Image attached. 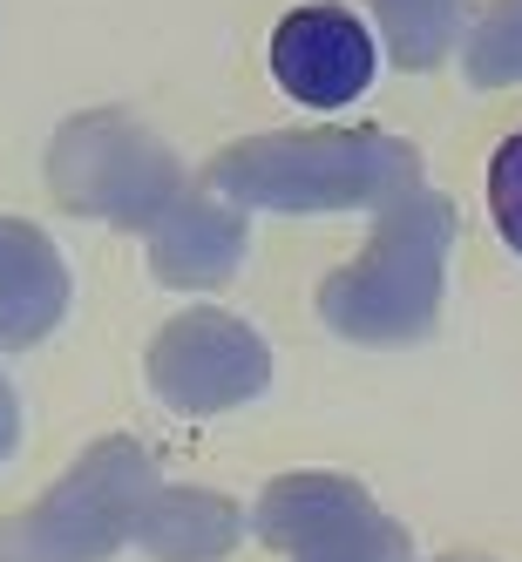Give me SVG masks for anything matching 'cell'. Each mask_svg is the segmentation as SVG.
Wrapping results in <instances>:
<instances>
[{
    "label": "cell",
    "instance_id": "3957f363",
    "mask_svg": "<svg viewBox=\"0 0 522 562\" xmlns=\"http://www.w3.org/2000/svg\"><path fill=\"white\" fill-rule=\"evenodd\" d=\"M258 536L292 562H414L408 536L333 474H292L258 508Z\"/></svg>",
    "mask_w": 522,
    "mask_h": 562
},
{
    "label": "cell",
    "instance_id": "ba28073f",
    "mask_svg": "<svg viewBox=\"0 0 522 562\" xmlns=\"http://www.w3.org/2000/svg\"><path fill=\"white\" fill-rule=\"evenodd\" d=\"M489 211H496V231L509 237V251L522 258V130L496 149V164H489Z\"/></svg>",
    "mask_w": 522,
    "mask_h": 562
},
{
    "label": "cell",
    "instance_id": "6da1fadb",
    "mask_svg": "<svg viewBox=\"0 0 522 562\" xmlns=\"http://www.w3.org/2000/svg\"><path fill=\"white\" fill-rule=\"evenodd\" d=\"M149 488H156L149 461L130 440H109L42 508L0 521V562H102L130 542Z\"/></svg>",
    "mask_w": 522,
    "mask_h": 562
},
{
    "label": "cell",
    "instance_id": "7a4b0ae2",
    "mask_svg": "<svg viewBox=\"0 0 522 562\" xmlns=\"http://www.w3.org/2000/svg\"><path fill=\"white\" fill-rule=\"evenodd\" d=\"M441 204H421L380 231L367 265L333 278L326 312L353 339H408L434 318V271H441Z\"/></svg>",
    "mask_w": 522,
    "mask_h": 562
},
{
    "label": "cell",
    "instance_id": "52a82bcc",
    "mask_svg": "<svg viewBox=\"0 0 522 562\" xmlns=\"http://www.w3.org/2000/svg\"><path fill=\"white\" fill-rule=\"evenodd\" d=\"M130 536L164 562H211V555H224L237 542V515L218 495H156L149 488Z\"/></svg>",
    "mask_w": 522,
    "mask_h": 562
},
{
    "label": "cell",
    "instance_id": "9c48e42d",
    "mask_svg": "<svg viewBox=\"0 0 522 562\" xmlns=\"http://www.w3.org/2000/svg\"><path fill=\"white\" fill-rule=\"evenodd\" d=\"M14 448V400H8V386H0V454Z\"/></svg>",
    "mask_w": 522,
    "mask_h": 562
},
{
    "label": "cell",
    "instance_id": "8992f818",
    "mask_svg": "<svg viewBox=\"0 0 522 562\" xmlns=\"http://www.w3.org/2000/svg\"><path fill=\"white\" fill-rule=\"evenodd\" d=\"M62 312V265L34 231L0 224V346H27Z\"/></svg>",
    "mask_w": 522,
    "mask_h": 562
},
{
    "label": "cell",
    "instance_id": "5b68a950",
    "mask_svg": "<svg viewBox=\"0 0 522 562\" xmlns=\"http://www.w3.org/2000/svg\"><path fill=\"white\" fill-rule=\"evenodd\" d=\"M265 380V352L231 326V318H184L156 352V386L177 407H224Z\"/></svg>",
    "mask_w": 522,
    "mask_h": 562
},
{
    "label": "cell",
    "instance_id": "277c9868",
    "mask_svg": "<svg viewBox=\"0 0 522 562\" xmlns=\"http://www.w3.org/2000/svg\"><path fill=\"white\" fill-rule=\"evenodd\" d=\"M374 34L346 8H292L271 27V75L299 109H346L374 82Z\"/></svg>",
    "mask_w": 522,
    "mask_h": 562
}]
</instances>
